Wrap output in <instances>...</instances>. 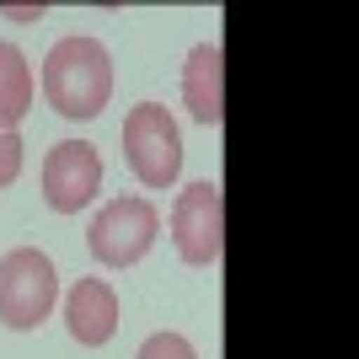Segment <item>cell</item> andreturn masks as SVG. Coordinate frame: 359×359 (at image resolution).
<instances>
[{
  "label": "cell",
  "mask_w": 359,
  "mask_h": 359,
  "mask_svg": "<svg viewBox=\"0 0 359 359\" xmlns=\"http://www.w3.org/2000/svg\"><path fill=\"white\" fill-rule=\"evenodd\" d=\"M27 113H32V65L16 43H0V129H16Z\"/></svg>",
  "instance_id": "9c48e42d"
},
{
  "label": "cell",
  "mask_w": 359,
  "mask_h": 359,
  "mask_svg": "<svg viewBox=\"0 0 359 359\" xmlns=\"http://www.w3.org/2000/svg\"><path fill=\"white\" fill-rule=\"evenodd\" d=\"M43 97L60 118L81 123V118H97L113 97V60L97 38H60L43 60Z\"/></svg>",
  "instance_id": "6da1fadb"
},
{
  "label": "cell",
  "mask_w": 359,
  "mask_h": 359,
  "mask_svg": "<svg viewBox=\"0 0 359 359\" xmlns=\"http://www.w3.org/2000/svg\"><path fill=\"white\" fill-rule=\"evenodd\" d=\"M22 135L16 129H0V188H11L16 177H22Z\"/></svg>",
  "instance_id": "8fae6325"
},
{
  "label": "cell",
  "mask_w": 359,
  "mask_h": 359,
  "mask_svg": "<svg viewBox=\"0 0 359 359\" xmlns=\"http://www.w3.org/2000/svg\"><path fill=\"white\" fill-rule=\"evenodd\" d=\"M123 156L145 188H172L182 172V135L161 102H140L123 118Z\"/></svg>",
  "instance_id": "277c9868"
},
{
  "label": "cell",
  "mask_w": 359,
  "mask_h": 359,
  "mask_svg": "<svg viewBox=\"0 0 359 359\" xmlns=\"http://www.w3.org/2000/svg\"><path fill=\"white\" fill-rule=\"evenodd\" d=\"M65 327H70L75 344L102 348L113 332H118V295L107 279H75L70 295H65Z\"/></svg>",
  "instance_id": "ba28073f"
},
{
  "label": "cell",
  "mask_w": 359,
  "mask_h": 359,
  "mask_svg": "<svg viewBox=\"0 0 359 359\" xmlns=\"http://www.w3.org/2000/svg\"><path fill=\"white\" fill-rule=\"evenodd\" d=\"M135 359H198V354H194V344H188L182 332H150Z\"/></svg>",
  "instance_id": "30bf717a"
},
{
  "label": "cell",
  "mask_w": 359,
  "mask_h": 359,
  "mask_svg": "<svg viewBox=\"0 0 359 359\" xmlns=\"http://www.w3.org/2000/svg\"><path fill=\"white\" fill-rule=\"evenodd\" d=\"M172 241L188 269H210L225 252V188L210 177L188 182L172 204Z\"/></svg>",
  "instance_id": "5b68a950"
},
{
  "label": "cell",
  "mask_w": 359,
  "mask_h": 359,
  "mask_svg": "<svg viewBox=\"0 0 359 359\" xmlns=\"http://www.w3.org/2000/svg\"><path fill=\"white\" fill-rule=\"evenodd\" d=\"M54 300H60V273L48 252L11 247L0 257V322L11 332H32L38 322H48Z\"/></svg>",
  "instance_id": "7a4b0ae2"
},
{
  "label": "cell",
  "mask_w": 359,
  "mask_h": 359,
  "mask_svg": "<svg viewBox=\"0 0 359 359\" xmlns=\"http://www.w3.org/2000/svg\"><path fill=\"white\" fill-rule=\"evenodd\" d=\"M0 16H11V22H43V0L38 6H0Z\"/></svg>",
  "instance_id": "7c38bea8"
},
{
  "label": "cell",
  "mask_w": 359,
  "mask_h": 359,
  "mask_svg": "<svg viewBox=\"0 0 359 359\" xmlns=\"http://www.w3.org/2000/svg\"><path fill=\"white\" fill-rule=\"evenodd\" d=\"M102 188V156L86 140H60L43 156V198L54 215H81Z\"/></svg>",
  "instance_id": "8992f818"
},
{
  "label": "cell",
  "mask_w": 359,
  "mask_h": 359,
  "mask_svg": "<svg viewBox=\"0 0 359 359\" xmlns=\"http://www.w3.org/2000/svg\"><path fill=\"white\" fill-rule=\"evenodd\" d=\"M182 107L204 129H220L225 123V54H220V43L188 48V65H182Z\"/></svg>",
  "instance_id": "52a82bcc"
},
{
  "label": "cell",
  "mask_w": 359,
  "mask_h": 359,
  "mask_svg": "<svg viewBox=\"0 0 359 359\" xmlns=\"http://www.w3.org/2000/svg\"><path fill=\"white\" fill-rule=\"evenodd\" d=\"M156 236H161V215H156V204L140 198V194L102 204V210L91 215V225H86L91 257L107 263V269H129V263H140V257L156 247Z\"/></svg>",
  "instance_id": "3957f363"
}]
</instances>
